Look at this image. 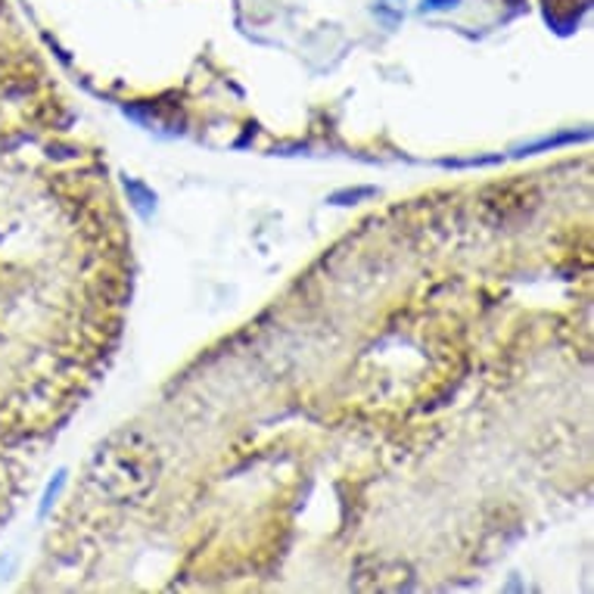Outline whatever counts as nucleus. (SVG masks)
I'll return each mask as SVG.
<instances>
[{
  "instance_id": "nucleus-3",
  "label": "nucleus",
  "mask_w": 594,
  "mask_h": 594,
  "mask_svg": "<svg viewBox=\"0 0 594 594\" xmlns=\"http://www.w3.org/2000/svg\"><path fill=\"white\" fill-rule=\"evenodd\" d=\"M374 187H358V191H339L333 193L331 203L333 206H352V203H358V199H367V196H374Z\"/></svg>"
},
{
  "instance_id": "nucleus-2",
  "label": "nucleus",
  "mask_w": 594,
  "mask_h": 594,
  "mask_svg": "<svg viewBox=\"0 0 594 594\" xmlns=\"http://www.w3.org/2000/svg\"><path fill=\"white\" fill-rule=\"evenodd\" d=\"M374 17L380 19L386 29H396L404 17V0H374Z\"/></svg>"
},
{
  "instance_id": "nucleus-1",
  "label": "nucleus",
  "mask_w": 594,
  "mask_h": 594,
  "mask_svg": "<svg viewBox=\"0 0 594 594\" xmlns=\"http://www.w3.org/2000/svg\"><path fill=\"white\" fill-rule=\"evenodd\" d=\"M125 193H128V199L134 203V209H138L143 218H150V215L156 212V193L150 191L143 181H138V177H125Z\"/></svg>"
},
{
  "instance_id": "nucleus-4",
  "label": "nucleus",
  "mask_w": 594,
  "mask_h": 594,
  "mask_svg": "<svg viewBox=\"0 0 594 594\" xmlns=\"http://www.w3.org/2000/svg\"><path fill=\"white\" fill-rule=\"evenodd\" d=\"M461 0H420V13H439V10H452Z\"/></svg>"
}]
</instances>
